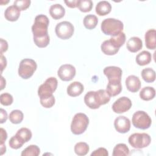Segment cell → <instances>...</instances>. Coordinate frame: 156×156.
Instances as JSON below:
<instances>
[{
    "label": "cell",
    "mask_w": 156,
    "mask_h": 156,
    "mask_svg": "<svg viewBox=\"0 0 156 156\" xmlns=\"http://www.w3.org/2000/svg\"><path fill=\"white\" fill-rule=\"evenodd\" d=\"M0 58H1V73H2L3 69L7 66V60L5 57L2 54H1Z\"/></svg>",
    "instance_id": "7bdbcfd3"
},
{
    "label": "cell",
    "mask_w": 156,
    "mask_h": 156,
    "mask_svg": "<svg viewBox=\"0 0 156 156\" xmlns=\"http://www.w3.org/2000/svg\"><path fill=\"white\" fill-rule=\"evenodd\" d=\"M30 2V0H16L13 2V5L16 7L20 11L24 10L29 7Z\"/></svg>",
    "instance_id": "d590c367"
},
{
    "label": "cell",
    "mask_w": 156,
    "mask_h": 156,
    "mask_svg": "<svg viewBox=\"0 0 156 156\" xmlns=\"http://www.w3.org/2000/svg\"><path fill=\"white\" fill-rule=\"evenodd\" d=\"M109 40L116 48L119 49L126 41V35L123 32H121L116 36L111 37Z\"/></svg>",
    "instance_id": "83f0119b"
},
{
    "label": "cell",
    "mask_w": 156,
    "mask_h": 156,
    "mask_svg": "<svg viewBox=\"0 0 156 156\" xmlns=\"http://www.w3.org/2000/svg\"><path fill=\"white\" fill-rule=\"evenodd\" d=\"M13 101L12 96L8 93H2L0 95V102L1 104L5 106L10 105L12 104Z\"/></svg>",
    "instance_id": "e575fe53"
},
{
    "label": "cell",
    "mask_w": 156,
    "mask_h": 156,
    "mask_svg": "<svg viewBox=\"0 0 156 156\" xmlns=\"http://www.w3.org/2000/svg\"><path fill=\"white\" fill-rule=\"evenodd\" d=\"M130 145L135 149H143L148 146L151 142L150 135L146 133H135L128 139Z\"/></svg>",
    "instance_id": "52a82bcc"
},
{
    "label": "cell",
    "mask_w": 156,
    "mask_h": 156,
    "mask_svg": "<svg viewBox=\"0 0 156 156\" xmlns=\"http://www.w3.org/2000/svg\"><path fill=\"white\" fill-rule=\"evenodd\" d=\"M89 124V119L88 116L83 113H76L71 122V130L74 135H80L83 133Z\"/></svg>",
    "instance_id": "277c9868"
},
{
    "label": "cell",
    "mask_w": 156,
    "mask_h": 156,
    "mask_svg": "<svg viewBox=\"0 0 156 156\" xmlns=\"http://www.w3.org/2000/svg\"><path fill=\"white\" fill-rule=\"evenodd\" d=\"M108 152L107 150L104 147H99L94 151L91 154V156H108Z\"/></svg>",
    "instance_id": "74e56055"
},
{
    "label": "cell",
    "mask_w": 156,
    "mask_h": 156,
    "mask_svg": "<svg viewBox=\"0 0 156 156\" xmlns=\"http://www.w3.org/2000/svg\"><path fill=\"white\" fill-rule=\"evenodd\" d=\"M16 135L24 143L27 142L32 138L31 130L26 127H22L18 130Z\"/></svg>",
    "instance_id": "4dcf8cb0"
},
{
    "label": "cell",
    "mask_w": 156,
    "mask_h": 156,
    "mask_svg": "<svg viewBox=\"0 0 156 156\" xmlns=\"http://www.w3.org/2000/svg\"><path fill=\"white\" fill-rule=\"evenodd\" d=\"M130 154V151L124 143H119L116 144L113 150V156H121V155H129Z\"/></svg>",
    "instance_id": "484cf974"
},
{
    "label": "cell",
    "mask_w": 156,
    "mask_h": 156,
    "mask_svg": "<svg viewBox=\"0 0 156 156\" xmlns=\"http://www.w3.org/2000/svg\"><path fill=\"white\" fill-rule=\"evenodd\" d=\"M156 31L154 29H149L145 34V44L147 49H155L156 48V41H155Z\"/></svg>",
    "instance_id": "e0dca14e"
},
{
    "label": "cell",
    "mask_w": 156,
    "mask_h": 156,
    "mask_svg": "<svg viewBox=\"0 0 156 156\" xmlns=\"http://www.w3.org/2000/svg\"><path fill=\"white\" fill-rule=\"evenodd\" d=\"M101 28L104 34L114 37L122 32L124 24L122 22L119 20L108 18L102 21Z\"/></svg>",
    "instance_id": "3957f363"
},
{
    "label": "cell",
    "mask_w": 156,
    "mask_h": 156,
    "mask_svg": "<svg viewBox=\"0 0 156 156\" xmlns=\"http://www.w3.org/2000/svg\"><path fill=\"white\" fill-rule=\"evenodd\" d=\"M49 14L54 20H59L64 16L65 9L61 4H55L50 7Z\"/></svg>",
    "instance_id": "ac0fdd59"
},
{
    "label": "cell",
    "mask_w": 156,
    "mask_h": 156,
    "mask_svg": "<svg viewBox=\"0 0 156 156\" xmlns=\"http://www.w3.org/2000/svg\"><path fill=\"white\" fill-rule=\"evenodd\" d=\"M37 67V65L34 60L31 58L23 59L19 65L18 74L21 78L27 79L34 74Z\"/></svg>",
    "instance_id": "5b68a950"
},
{
    "label": "cell",
    "mask_w": 156,
    "mask_h": 156,
    "mask_svg": "<svg viewBox=\"0 0 156 156\" xmlns=\"http://www.w3.org/2000/svg\"><path fill=\"white\" fill-rule=\"evenodd\" d=\"M1 90H2L4 87H5V80L4 79L2 76H1Z\"/></svg>",
    "instance_id": "ee69618b"
},
{
    "label": "cell",
    "mask_w": 156,
    "mask_h": 156,
    "mask_svg": "<svg viewBox=\"0 0 156 156\" xmlns=\"http://www.w3.org/2000/svg\"><path fill=\"white\" fill-rule=\"evenodd\" d=\"M57 85L58 82L55 77H50L48 78L38 89V95L40 99H44L52 96L53 93L57 89Z\"/></svg>",
    "instance_id": "8992f818"
},
{
    "label": "cell",
    "mask_w": 156,
    "mask_h": 156,
    "mask_svg": "<svg viewBox=\"0 0 156 156\" xmlns=\"http://www.w3.org/2000/svg\"><path fill=\"white\" fill-rule=\"evenodd\" d=\"M7 119V112L3 108H1V123L2 124Z\"/></svg>",
    "instance_id": "b9f144b4"
},
{
    "label": "cell",
    "mask_w": 156,
    "mask_h": 156,
    "mask_svg": "<svg viewBox=\"0 0 156 156\" xmlns=\"http://www.w3.org/2000/svg\"><path fill=\"white\" fill-rule=\"evenodd\" d=\"M23 113L20 110H13L9 115V120L13 124H20L23 119Z\"/></svg>",
    "instance_id": "f546056e"
},
{
    "label": "cell",
    "mask_w": 156,
    "mask_h": 156,
    "mask_svg": "<svg viewBox=\"0 0 156 156\" xmlns=\"http://www.w3.org/2000/svg\"><path fill=\"white\" fill-rule=\"evenodd\" d=\"M152 60L151 54L147 51H143L136 57V62L140 66H144L149 64Z\"/></svg>",
    "instance_id": "7402d4cb"
},
{
    "label": "cell",
    "mask_w": 156,
    "mask_h": 156,
    "mask_svg": "<svg viewBox=\"0 0 156 156\" xmlns=\"http://www.w3.org/2000/svg\"><path fill=\"white\" fill-rule=\"evenodd\" d=\"M9 146L11 148L14 149H18L23 146L24 142L22 141L16 134L12 136L9 140Z\"/></svg>",
    "instance_id": "836d02e7"
},
{
    "label": "cell",
    "mask_w": 156,
    "mask_h": 156,
    "mask_svg": "<svg viewBox=\"0 0 156 156\" xmlns=\"http://www.w3.org/2000/svg\"><path fill=\"white\" fill-rule=\"evenodd\" d=\"M49 24V20L46 15L40 14L36 16L34 23L32 26L33 38H41L49 35L48 32Z\"/></svg>",
    "instance_id": "7a4b0ae2"
},
{
    "label": "cell",
    "mask_w": 156,
    "mask_h": 156,
    "mask_svg": "<svg viewBox=\"0 0 156 156\" xmlns=\"http://www.w3.org/2000/svg\"><path fill=\"white\" fill-rule=\"evenodd\" d=\"M122 90L121 81H108L106 91L110 96H115L119 94Z\"/></svg>",
    "instance_id": "ffe728a7"
},
{
    "label": "cell",
    "mask_w": 156,
    "mask_h": 156,
    "mask_svg": "<svg viewBox=\"0 0 156 156\" xmlns=\"http://www.w3.org/2000/svg\"><path fill=\"white\" fill-rule=\"evenodd\" d=\"M95 10L96 13L99 16H105L111 12L112 5L107 1H99L96 4Z\"/></svg>",
    "instance_id": "44dd1931"
},
{
    "label": "cell",
    "mask_w": 156,
    "mask_h": 156,
    "mask_svg": "<svg viewBox=\"0 0 156 156\" xmlns=\"http://www.w3.org/2000/svg\"><path fill=\"white\" fill-rule=\"evenodd\" d=\"M89 146L85 142H79L74 146L75 153L80 156H83L88 154L89 152Z\"/></svg>",
    "instance_id": "f1b7e54d"
},
{
    "label": "cell",
    "mask_w": 156,
    "mask_h": 156,
    "mask_svg": "<svg viewBox=\"0 0 156 156\" xmlns=\"http://www.w3.org/2000/svg\"><path fill=\"white\" fill-rule=\"evenodd\" d=\"M8 49V43L6 40L1 38V54H2L4 52L7 51Z\"/></svg>",
    "instance_id": "60d3db41"
},
{
    "label": "cell",
    "mask_w": 156,
    "mask_h": 156,
    "mask_svg": "<svg viewBox=\"0 0 156 156\" xmlns=\"http://www.w3.org/2000/svg\"><path fill=\"white\" fill-rule=\"evenodd\" d=\"M103 72L108 81H121V80L122 71L119 67L115 66H107L104 69Z\"/></svg>",
    "instance_id": "4fadbf2b"
},
{
    "label": "cell",
    "mask_w": 156,
    "mask_h": 156,
    "mask_svg": "<svg viewBox=\"0 0 156 156\" xmlns=\"http://www.w3.org/2000/svg\"><path fill=\"white\" fill-rule=\"evenodd\" d=\"M132 122L134 127L142 130L149 128L152 124V120L149 115L141 110L136 111L133 113Z\"/></svg>",
    "instance_id": "ba28073f"
},
{
    "label": "cell",
    "mask_w": 156,
    "mask_h": 156,
    "mask_svg": "<svg viewBox=\"0 0 156 156\" xmlns=\"http://www.w3.org/2000/svg\"><path fill=\"white\" fill-rule=\"evenodd\" d=\"M75 67L70 64H64L60 66L57 71L58 77L63 81L71 80L76 75Z\"/></svg>",
    "instance_id": "30bf717a"
},
{
    "label": "cell",
    "mask_w": 156,
    "mask_h": 156,
    "mask_svg": "<svg viewBox=\"0 0 156 156\" xmlns=\"http://www.w3.org/2000/svg\"><path fill=\"white\" fill-rule=\"evenodd\" d=\"M74 28L73 25L67 21L58 23L55 28L57 36L62 40H67L71 38L74 34Z\"/></svg>",
    "instance_id": "9c48e42d"
},
{
    "label": "cell",
    "mask_w": 156,
    "mask_h": 156,
    "mask_svg": "<svg viewBox=\"0 0 156 156\" xmlns=\"http://www.w3.org/2000/svg\"><path fill=\"white\" fill-rule=\"evenodd\" d=\"M40 103L43 107L44 108H51L55 104V98L52 95L49 98H44V99H40Z\"/></svg>",
    "instance_id": "8d00e7d4"
},
{
    "label": "cell",
    "mask_w": 156,
    "mask_h": 156,
    "mask_svg": "<svg viewBox=\"0 0 156 156\" xmlns=\"http://www.w3.org/2000/svg\"><path fill=\"white\" fill-rule=\"evenodd\" d=\"M127 49L131 52H136L143 47V41L138 37H132L127 41Z\"/></svg>",
    "instance_id": "2e32d148"
},
{
    "label": "cell",
    "mask_w": 156,
    "mask_h": 156,
    "mask_svg": "<svg viewBox=\"0 0 156 156\" xmlns=\"http://www.w3.org/2000/svg\"><path fill=\"white\" fill-rule=\"evenodd\" d=\"M114 126L117 132L125 133L129 132L130 129V121L125 116H119L115 119Z\"/></svg>",
    "instance_id": "7c38bea8"
},
{
    "label": "cell",
    "mask_w": 156,
    "mask_h": 156,
    "mask_svg": "<svg viewBox=\"0 0 156 156\" xmlns=\"http://www.w3.org/2000/svg\"><path fill=\"white\" fill-rule=\"evenodd\" d=\"M127 90L132 93L137 92L141 88V81L138 77L134 75L129 76L125 81Z\"/></svg>",
    "instance_id": "5bb4252c"
},
{
    "label": "cell",
    "mask_w": 156,
    "mask_h": 156,
    "mask_svg": "<svg viewBox=\"0 0 156 156\" xmlns=\"http://www.w3.org/2000/svg\"><path fill=\"white\" fill-rule=\"evenodd\" d=\"M155 95V90L152 87H144L140 92V97L144 101H150Z\"/></svg>",
    "instance_id": "cb8c5ba5"
},
{
    "label": "cell",
    "mask_w": 156,
    "mask_h": 156,
    "mask_svg": "<svg viewBox=\"0 0 156 156\" xmlns=\"http://www.w3.org/2000/svg\"><path fill=\"white\" fill-rule=\"evenodd\" d=\"M0 132H1V145H5L4 141L6 140L7 138V132L5 130H4L3 128H1Z\"/></svg>",
    "instance_id": "ab89813d"
},
{
    "label": "cell",
    "mask_w": 156,
    "mask_h": 156,
    "mask_svg": "<svg viewBox=\"0 0 156 156\" xmlns=\"http://www.w3.org/2000/svg\"><path fill=\"white\" fill-rule=\"evenodd\" d=\"M20 16V10L15 5L8 7L4 12L5 19L9 21H16Z\"/></svg>",
    "instance_id": "d6986e66"
},
{
    "label": "cell",
    "mask_w": 156,
    "mask_h": 156,
    "mask_svg": "<svg viewBox=\"0 0 156 156\" xmlns=\"http://www.w3.org/2000/svg\"><path fill=\"white\" fill-rule=\"evenodd\" d=\"M84 90V87L80 82L75 81L70 83L67 87V93L71 97H76L82 94Z\"/></svg>",
    "instance_id": "9a60e30c"
},
{
    "label": "cell",
    "mask_w": 156,
    "mask_h": 156,
    "mask_svg": "<svg viewBox=\"0 0 156 156\" xmlns=\"http://www.w3.org/2000/svg\"><path fill=\"white\" fill-rule=\"evenodd\" d=\"M79 0H72V1H65V3L66 5L70 8H76L78 7Z\"/></svg>",
    "instance_id": "f35d334b"
},
{
    "label": "cell",
    "mask_w": 156,
    "mask_h": 156,
    "mask_svg": "<svg viewBox=\"0 0 156 156\" xmlns=\"http://www.w3.org/2000/svg\"><path fill=\"white\" fill-rule=\"evenodd\" d=\"M110 96L105 90L98 91H90L86 93L84 96L85 104L91 109H97L102 105H105L110 100Z\"/></svg>",
    "instance_id": "6da1fadb"
},
{
    "label": "cell",
    "mask_w": 156,
    "mask_h": 156,
    "mask_svg": "<svg viewBox=\"0 0 156 156\" xmlns=\"http://www.w3.org/2000/svg\"><path fill=\"white\" fill-rule=\"evenodd\" d=\"M101 51L104 54L108 55H113L116 54L118 51V48H116L109 40H105L101 46Z\"/></svg>",
    "instance_id": "603a6c76"
},
{
    "label": "cell",
    "mask_w": 156,
    "mask_h": 156,
    "mask_svg": "<svg viewBox=\"0 0 156 156\" xmlns=\"http://www.w3.org/2000/svg\"><path fill=\"white\" fill-rule=\"evenodd\" d=\"M98 19L97 16L93 14L86 15L83 18V25L88 29L95 28L98 24Z\"/></svg>",
    "instance_id": "d4e9b609"
},
{
    "label": "cell",
    "mask_w": 156,
    "mask_h": 156,
    "mask_svg": "<svg viewBox=\"0 0 156 156\" xmlns=\"http://www.w3.org/2000/svg\"><path fill=\"white\" fill-rule=\"evenodd\" d=\"M141 74L143 79L147 83L153 82L155 80V72L151 68L143 69Z\"/></svg>",
    "instance_id": "4316f807"
},
{
    "label": "cell",
    "mask_w": 156,
    "mask_h": 156,
    "mask_svg": "<svg viewBox=\"0 0 156 156\" xmlns=\"http://www.w3.org/2000/svg\"><path fill=\"white\" fill-rule=\"evenodd\" d=\"M40 153V149L37 145L31 144L25 148L21 152L22 156H38Z\"/></svg>",
    "instance_id": "1f68e13d"
},
{
    "label": "cell",
    "mask_w": 156,
    "mask_h": 156,
    "mask_svg": "<svg viewBox=\"0 0 156 156\" xmlns=\"http://www.w3.org/2000/svg\"><path fill=\"white\" fill-rule=\"evenodd\" d=\"M93 4L91 0H79L77 7L82 12H88L92 9Z\"/></svg>",
    "instance_id": "d6a6232c"
},
{
    "label": "cell",
    "mask_w": 156,
    "mask_h": 156,
    "mask_svg": "<svg viewBox=\"0 0 156 156\" xmlns=\"http://www.w3.org/2000/svg\"><path fill=\"white\" fill-rule=\"evenodd\" d=\"M132 105L131 100L126 96H122L115 101L112 105V110L116 113H122L128 111Z\"/></svg>",
    "instance_id": "8fae6325"
}]
</instances>
